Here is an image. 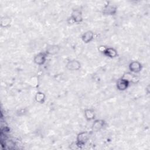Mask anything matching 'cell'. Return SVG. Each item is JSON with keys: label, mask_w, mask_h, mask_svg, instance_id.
Returning <instances> with one entry per match:
<instances>
[{"label": "cell", "mask_w": 150, "mask_h": 150, "mask_svg": "<svg viewBox=\"0 0 150 150\" xmlns=\"http://www.w3.org/2000/svg\"><path fill=\"white\" fill-rule=\"evenodd\" d=\"M90 134L87 131H82L79 133L76 137L77 144L81 148L89 139Z\"/></svg>", "instance_id": "6da1fadb"}, {"label": "cell", "mask_w": 150, "mask_h": 150, "mask_svg": "<svg viewBox=\"0 0 150 150\" xmlns=\"http://www.w3.org/2000/svg\"><path fill=\"white\" fill-rule=\"evenodd\" d=\"M69 19L70 20L69 22V23H79L81 22L83 19L81 11L79 9H74L71 13Z\"/></svg>", "instance_id": "7a4b0ae2"}, {"label": "cell", "mask_w": 150, "mask_h": 150, "mask_svg": "<svg viewBox=\"0 0 150 150\" xmlns=\"http://www.w3.org/2000/svg\"><path fill=\"white\" fill-rule=\"evenodd\" d=\"M47 54L45 52H39L35 54L33 57L34 63L39 66L44 64L46 61Z\"/></svg>", "instance_id": "3957f363"}, {"label": "cell", "mask_w": 150, "mask_h": 150, "mask_svg": "<svg viewBox=\"0 0 150 150\" xmlns=\"http://www.w3.org/2000/svg\"><path fill=\"white\" fill-rule=\"evenodd\" d=\"M66 67L67 70L71 71L78 70L81 67V63L77 60H70L67 62L66 64Z\"/></svg>", "instance_id": "277c9868"}, {"label": "cell", "mask_w": 150, "mask_h": 150, "mask_svg": "<svg viewBox=\"0 0 150 150\" xmlns=\"http://www.w3.org/2000/svg\"><path fill=\"white\" fill-rule=\"evenodd\" d=\"M128 68L130 72L132 73H138L142 70V66L138 61H132L129 64Z\"/></svg>", "instance_id": "5b68a950"}, {"label": "cell", "mask_w": 150, "mask_h": 150, "mask_svg": "<svg viewBox=\"0 0 150 150\" xmlns=\"http://www.w3.org/2000/svg\"><path fill=\"white\" fill-rule=\"evenodd\" d=\"M117 8L115 5L112 4L105 5L103 9V13L105 15H114L117 13Z\"/></svg>", "instance_id": "8992f818"}, {"label": "cell", "mask_w": 150, "mask_h": 150, "mask_svg": "<svg viewBox=\"0 0 150 150\" xmlns=\"http://www.w3.org/2000/svg\"><path fill=\"white\" fill-rule=\"evenodd\" d=\"M60 47L57 45H48L46 47L45 53L47 55H55L59 53Z\"/></svg>", "instance_id": "52a82bcc"}, {"label": "cell", "mask_w": 150, "mask_h": 150, "mask_svg": "<svg viewBox=\"0 0 150 150\" xmlns=\"http://www.w3.org/2000/svg\"><path fill=\"white\" fill-rule=\"evenodd\" d=\"M105 125V121L101 119H97L94 121L92 126L91 129L93 131L97 132L102 129L104 127Z\"/></svg>", "instance_id": "ba28073f"}, {"label": "cell", "mask_w": 150, "mask_h": 150, "mask_svg": "<svg viewBox=\"0 0 150 150\" xmlns=\"http://www.w3.org/2000/svg\"><path fill=\"white\" fill-rule=\"evenodd\" d=\"M130 83L126 79L121 77L118 79L116 83L117 88L120 91H124L128 88Z\"/></svg>", "instance_id": "9c48e42d"}, {"label": "cell", "mask_w": 150, "mask_h": 150, "mask_svg": "<svg viewBox=\"0 0 150 150\" xmlns=\"http://www.w3.org/2000/svg\"><path fill=\"white\" fill-rule=\"evenodd\" d=\"M94 39V33L91 30H87L81 35V40L85 43L91 42Z\"/></svg>", "instance_id": "30bf717a"}, {"label": "cell", "mask_w": 150, "mask_h": 150, "mask_svg": "<svg viewBox=\"0 0 150 150\" xmlns=\"http://www.w3.org/2000/svg\"><path fill=\"white\" fill-rule=\"evenodd\" d=\"M103 53L105 56L110 57V58L115 57L118 54L117 51L114 48L110 47H106V48L105 49V50H104Z\"/></svg>", "instance_id": "8fae6325"}, {"label": "cell", "mask_w": 150, "mask_h": 150, "mask_svg": "<svg viewBox=\"0 0 150 150\" xmlns=\"http://www.w3.org/2000/svg\"><path fill=\"white\" fill-rule=\"evenodd\" d=\"M125 79H126L127 81H128L129 83H136L138 80V77H137L134 73L131 72H127L125 73L121 77Z\"/></svg>", "instance_id": "7c38bea8"}, {"label": "cell", "mask_w": 150, "mask_h": 150, "mask_svg": "<svg viewBox=\"0 0 150 150\" xmlns=\"http://www.w3.org/2000/svg\"><path fill=\"white\" fill-rule=\"evenodd\" d=\"M84 117L87 121L93 120L95 118L94 110L91 108H87L84 110Z\"/></svg>", "instance_id": "4fadbf2b"}, {"label": "cell", "mask_w": 150, "mask_h": 150, "mask_svg": "<svg viewBox=\"0 0 150 150\" xmlns=\"http://www.w3.org/2000/svg\"><path fill=\"white\" fill-rule=\"evenodd\" d=\"M35 99L36 102L39 103L40 104H43L45 101L46 96L43 92L38 91L35 94Z\"/></svg>", "instance_id": "5bb4252c"}, {"label": "cell", "mask_w": 150, "mask_h": 150, "mask_svg": "<svg viewBox=\"0 0 150 150\" xmlns=\"http://www.w3.org/2000/svg\"><path fill=\"white\" fill-rule=\"evenodd\" d=\"M11 23V19L8 16H4L1 19V26L2 28H8Z\"/></svg>", "instance_id": "9a60e30c"}, {"label": "cell", "mask_w": 150, "mask_h": 150, "mask_svg": "<svg viewBox=\"0 0 150 150\" xmlns=\"http://www.w3.org/2000/svg\"><path fill=\"white\" fill-rule=\"evenodd\" d=\"M5 140L6 141H5V146L8 147V148H9V149H12V148H14L15 144L12 140H6V139H5Z\"/></svg>", "instance_id": "2e32d148"}, {"label": "cell", "mask_w": 150, "mask_h": 150, "mask_svg": "<svg viewBox=\"0 0 150 150\" xmlns=\"http://www.w3.org/2000/svg\"><path fill=\"white\" fill-rule=\"evenodd\" d=\"M105 48H106V47L105 46H100V47H98V50H100V52L103 53Z\"/></svg>", "instance_id": "e0dca14e"}]
</instances>
